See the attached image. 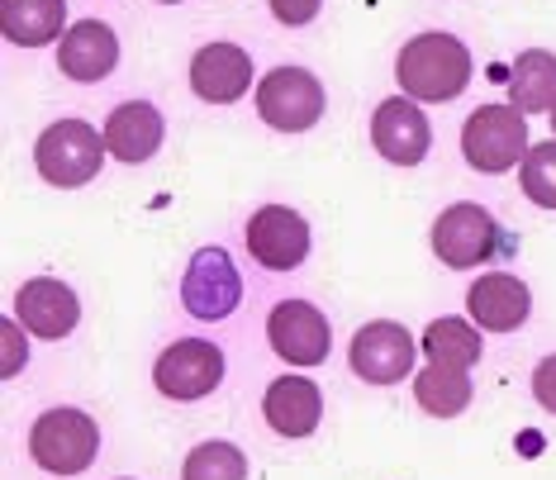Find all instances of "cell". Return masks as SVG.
Here are the masks:
<instances>
[{"mask_svg":"<svg viewBox=\"0 0 556 480\" xmlns=\"http://www.w3.org/2000/svg\"><path fill=\"white\" fill-rule=\"evenodd\" d=\"M395 77L404 86V96L442 105V100H457L471 86V53L452 34H419V39L400 48Z\"/></svg>","mask_w":556,"mask_h":480,"instance_id":"obj_1","label":"cell"},{"mask_svg":"<svg viewBox=\"0 0 556 480\" xmlns=\"http://www.w3.org/2000/svg\"><path fill=\"white\" fill-rule=\"evenodd\" d=\"M528 148H533V138H528V115L514 105V100L509 105H480L462 129L466 162L485 176L518 167V162L528 157Z\"/></svg>","mask_w":556,"mask_h":480,"instance_id":"obj_2","label":"cell"},{"mask_svg":"<svg viewBox=\"0 0 556 480\" xmlns=\"http://www.w3.org/2000/svg\"><path fill=\"white\" fill-rule=\"evenodd\" d=\"M96 452H100V428L91 414H81V409H48L29 428V457L39 462L48 476L91 471Z\"/></svg>","mask_w":556,"mask_h":480,"instance_id":"obj_3","label":"cell"},{"mask_svg":"<svg viewBox=\"0 0 556 480\" xmlns=\"http://www.w3.org/2000/svg\"><path fill=\"white\" fill-rule=\"evenodd\" d=\"M105 134H96L86 119H58L39 134L34 162H39L43 181L62 186V191H77V186L96 181L100 162H105Z\"/></svg>","mask_w":556,"mask_h":480,"instance_id":"obj_4","label":"cell"},{"mask_svg":"<svg viewBox=\"0 0 556 480\" xmlns=\"http://www.w3.org/2000/svg\"><path fill=\"white\" fill-rule=\"evenodd\" d=\"M257 115L281 134H305L324 119V86L305 67H271L257 81Z\"/></svg>","mask_w":556,"mask_h":480,"instance_id":"obj_5","label":"cell"},{"mask_svg":"<svg viewBox=\"0 0 556 480\" xmlns=\"http://www.w3.org/2000/svg\"><path fill=\"white\" fill-rule=\"evenodd\" d=\"M504 243L500 238V224L495 214L485 205H471V200H462V205H447L438 214L433 224V252L438 262H447V267H476V262H490L495 257V248Z\"/></svg>","mask_w":556,"mask_h":480,"instance_id":"obj_6","label":"cell"},{"mask_svg":"<svg viewBox=\"0 0 556 480\" xmlns=\"http://www.w3.org/2000/svg\"><path fill=\"white\" fill-rule=\"evenodd\" d=\"M243 300V276H238L233 257L224 248H205L191 257V267L181 276V305L191 319H229Z\"/></svg>","mask_w":556,"mask_h":480,"instance_id":"obj_7","label":"cell"},{"mask_svg":"<svg viewBox=\"0 0 556 480\" xmlns=\"http://www.w3.org/2000/svg\"><path fill=\"white\" fill-rule=\"evenodd\" d=\"M414 352L419 348H414L409 328H400L395 319H371L352 333L348 362L366 386H395L414 371Z\"/></svg>","mask_w":556,"mask_h":480,"instance_id":"obj_8","label":"cell"},{"mask_svg":"<svg viewBox=\"0 0 556 480\" xmlns=\"http://www.w3.org/2000/svg\"><path fill=\"white\" fill-rule=\"evenodd\" d=\"M224 381V352L205 338H181L157 357L153 386L167 400H205Z\"/></svg>","mask_w":556,"mask_h":480,"instance_id":"obj_9","label":"cell"},{"mask_svg":"<svg viewBox=\"0 0 556 480\" xmlns=\"http://www.w3.org/2000/svg\"><path fill=\"white\" fill-rule=\"evenodd\" d=\"M267 343L286 366H319L328 357V319L309 300H281L267 314Z\"/></svg>","mask_w":556,"mask_h":480,"instance_id":"obj_10","label":"cell"},{"mask_svg":"<svg viewBox=\"0 0 556 480\" xmlns=\"http://www.w3.org/2000/svg\"><path fill=\"white\" fill-rule=\"evenodd\" d=\"M371 143L376 153L395 167H419L428 157V143H433V129H428V115L414 105V96H395L381 100L371 115Z\"/></svg>","mask_w":556,"mask_h":480,"instance_id":"obj_11","label":"cell"},{"mask_svg":"<svg viewBox=\"0 0 556 480\" xmlns=\"http://www.w3.org/2000/svg\"><path fill=\"white\" fill-rule=\"evenodd\" d=\"M248 252L267 271H295L309 257V224L286 205H262L248 219Z\"/></svg>","mask_w":556,"mask_h":480,"instance_id":"obj_12","label":"cell"},{"mask_svg":"<svg viewBox=\"0 0 556 480\" xmlns=\"http://www.w3.org/2000/svg\"><path fill=\"white\" fill-rule=\"evenodd\" d=\"M15 319L29 328L34 338L58 343V338H67L72 328H77L81 300H77V290L53 281V276H34V281H24L20 295H15Z\"/></svg>","mask_w":556,"mask_h":480,"instance_id":"obj_13","label":"cell"},{"mask_svg":"<svg viewBox=\"0 0 556 480\" xmlns=\"http://www.w3.org/2000/svg\"><path fill=\"white\" fill-rule=\"evenodd\" d=\"M252 86V58L238 43H205L191 58V91L210 105H233Z\"/></svg>","mask_w":556,"mask_h":480,"instance_id":"obj_14","label":"cell"},{"mask_svg":"<svg viewBox=\"0 0 556 480\" xmlns=\"http://www.w3.org/2000/svg\"><path fill=\"white\" fill-rule=\"evenodd\" d=\"M119 62V39L110 24L100 20H77L58 43V67L72 81H105Z\"/></svg>","mask_w":556,"mask_h":480,"instance_id":"obj_15","label":"cell"},{"mask_svg":"<svg viewBox=\"0 0 556 480\" xmlns=\"http://www.w3.org/2000/svg\"><path fill=\"white\" fill-rule=\"evenodd\" d=\"M262 414H267L271 433L281 438H309L324 419V395L309 376H276L262 395Z\"/></svg>","mask_w":556,"mask_h":480,"instance_id":"obj_16","label":"cell"},{"mask_svg":"<svg viewBox=\"0 0 556 480\" xmlns=\"http://www.w3.org/2000/svg\"><path fill=\"white\" fill-rule=\"evenodd\" d=\"M466 305H471L476 328H485V333H514L528 319V310H533V295H528V286L518 276L490 271L466 290Z\"/></svg>","mask_w":556,"mask_h":480,"instance_id":"obj_17","label":"cell"},{"mask_svg":"<svg viewBox=\"0 0 556 480\" xmlns=\"http://www.w3.org/2000/svg\"><path fill=\"white\" fill-rule=\"evenodd\" d=\"M162 143V115L148 100H124V105H115V115L105 119V148L115 162H148L157 153Z\"/></svg>","mask_w":556,"mask_h":480,"instance_id":"obj_18","label":"cell"},{"mask_svg":"<svg viewBox=\"0 0 556 480\" xmlns=\"http://www.w3.org/2000/svg\"><path fill=\"white\" fill-rule=\"evenodd\" d=\"M0 29L20 48H43L67 29V5L62 0H0Z\"/></svg>","mask_w":556,"mask_h":480,"instance_id":"obj_19","label":"cell"},{"mask_svg":"<svg viewBox=\"0 0 556 480\" xmlns=\"http://www.w3.org/2000/svg\"><path fill=\"white\" fill-rule=\"evenodd\" d=\"M509 100L523 115H542L556 105V53L547 48H528L518 53L514 72H509Z\"/></svg>","mask_w":556,"mask_h":480,"instance_id":"obj_20","label":"cell"},{"mask_svg":"<svg viewBox=\"0 0 556 480\" xmlns=\"http://www.w3.org/2000/svg\"><path fill=\"white\" fill-rule=\"evenodd\" d=\"M414 400L419 409H428L433 419H457V414L471 404V376L462 366H428V371L414 376Z\"/></svg>","mask_w":556,"mask_h":480,"instance_id":"obj_21","label":"cell"},{"mask_svg":"<svg viewBox=\"0 0 556 480\" xmlns=\"http://www.w3.org/2000/svg\"><path fill=\"white\" fill-rule=\"evenodd\" d=\"M480 333L466 319H433L428 324V333H424V352H428V362H438V366H476L480 362Z\"/></svg>","mask_w":556,"mask_h":480,"instance_id":"obj_22","label":"cell"},{"mask_svg":"<svg viewBox=\"0 0 556 480\" xmlns=\"http://www.w3.org/2000/svg\"><path fill=\"white\" fill-rule=\"evenodd\" d=\"M181 480H248V457L233 442H200L186 457Z\"/></svg>","mask_w":556,"mask_h":480,"instance_id":"obj_23","label":"cell"},{"mask_svg":"<svg viewBox=\"0 0 556 480\" xmlns=\"http://www.w3.org/2000/svg\"><path fill=\"white\" fill-rule=\"evenodd\" d=\"M518 186L523 195L542 210H556V138L552 143H533L523 157V172H518Z\"/></svg>","mask_w":556,"mask_h":480,"instance_id":"obj_24","label":"cell"},{"mask_svg":"<svg viewBox=\"0 0 556 480\" xmlns=\"http://www.w3.org/2000/svg\"><path fill=\"white\" fill-rule=\"evenodd\" d=\"M324 0H271V15L290 24V29H300V24H309L314 15H319Z\"/></svg>","mask_w":556,"mask_h":480,"instance_id":"obj_25","label":"cell"},{"mask_svg":"<svg viewBox=\"0 0 556 480\" xmlns=\"http://www.w3.org/2000/svg\"><path fill=\"white\" fill-rule=\"evenodd\" d=\"M533 395H538L542 409L556 414V352L538 362V371H533Z\"/></svg>","mask_w":556,"mask_h":480,"instance_id":"obj_26","label":"cell"},{"mask_svg":"<svg viewBox=\"0 0 556 480\" xmlns=\"http://www.w3.org/2000/svg\"><path fill=\"white\" fill-rule=\"evenodd\" d=\"M20 319H10V324H0V333H5V371L0 376H15L20 371V362H24V338H20Z\"/></svg>","mask_w":556,"mask_h":480,"instance_id":"obj_27","label":"cell"},{"mask_svg":"<svg viewBox=\"0 0 556 480\" xmlns=\"http://www.w3.org/2000/svg\"><path fill=\"white\" fill-rule=\"evenodd\" d=\"M547 115H552V138H556V105H552V110H547Z\"/></svg>","mask_w":556,"mask_h":480,"instance_id":"obj_28","label":"cell"},{"mask_svg":"<svg viewBox=\"0 0 556 480\" xmlns=\"http://www.w3.org/2000/svg\"><path fill=\"white\" fill-rule=\"evenodd\" d=\"M162 5H181V0H162Z\"/></svg>","mask_w":556,"mask_h":480,"instance_id":"obj_29","label":"cell"}]
</instances>
